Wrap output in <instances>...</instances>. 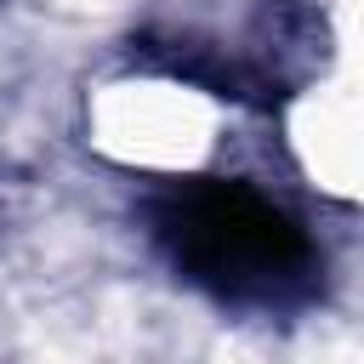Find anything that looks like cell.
<instances>
[{
	"label": "cell",
	"mask_w": 364,
	"mask_h": 364,
	"mask_svg": "<svg viewBox=\"0 0 364 364\" xmlns=\"http://www.w3.org/2000/svg\"><path fill=\"white\" fill-rule=\"evenodd\" d=\"M159 233L176 267L222 301H284L313 273L307 233L245 182H188L165 205Z\"/></svg>",
	"instance_id": "1"
},
{
	"label": "cell",
	"mask_w": 364,
	"mask_h": 364,
	"mask_svg": "<svg viewBox=\"0 0 364 364\" xmlns=\"http://www.w3.org/2000/svg\"><path fill=\"white\" fill-rule=\"evenodd\" d=\"M114 136H131L125 154L148 165H193L210 131V97L205 85L182 80H148V85H119L108 108Z\"/></svg>",
	"instance_id": "2"
},
{
	"label": "cell",
	"mask_w": 364,
	"mask_h": 364,
	"mask_svg": "<svg viewBox=\"0 0 364 364\" xmlns=\"http://www.w3.org/2000/svg\"><path fill=\"white\" fill-rule=\"evenodd\" d=\"M324 91H330V97H324V131H313L307 142L324 136L330 165H336L341 176H358L353 188H364V57H358L347 74H336Z\"/></svg>",
	"instance_id": "3"
}]
</instances>
